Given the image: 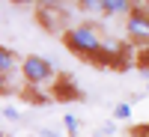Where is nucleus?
Segmentation results:
<instances>
[{
	"label": "nucleus",
	"instance_id": "1",
	"mask_svg": "<svg viewBox=\"0 0 149 137\" xmlns=\"http://www.w3.org/2000/svg\"><path fill=\"white\" fill-rule=\"evenodd\" d=\"M60 39H63V45L69 48L74 57L86 60V63H90V60L102 51V45H104L102 30H98L95 24H74V27H69Z\"/></svg>",
	"mask_w": 149,
	"mask_h": 137
},
{
	"label": "nucleus",
	"instance_id": "2",
	"mask_svg": "<svg viewBox=\"0 0 149 137\" xmlns=\"http://www.w3.org/2000/svg\"><path fill=\"white\" fill-rule=\"evenodd\" d=\"M21 78L27 86H42V83H51L57 81L54 74V63L48 57H39V54H27L21 63Z\"/></svg>",
	"mask_w": 149,
	"mask_h": 137
},
{
	"label": "nucleus",
	"instance_id": "3",
	"mask_svg": "<svg viewBox=\"0 0 149 137\" xmlns=\"http://www.w3.org/2000/svg\"><path fill=\"white\" fill-rule=\"evenodd\" d=\"M33 18H36V24H39L45 33H51V36H63V33L69 30V15H66V9H54V6H39V3H36Z\"/></svg>",
	"mask_w": 149,
	"mask_h": 137
},
{
	"label": "nucleus",
	"instance_id": "4",
	"mask_svg": "<svg viewBox=\"0 0 149 137\" xmlns=\"http://www.w3.org/2000/svg\"><path fill=\"white\" fill-rule=\"evenodd\" d=\"M125 36L131 45L149 48V9H131V15L125 18Z\"/></svg>",
	"mask_w": 149,
	"mask_h": 137
},
{
	"label": "nucleus",
	"instance_id": "5",
	"mask_svg": "<svg viewBox=\"0 0 149 137\" xmlns=\"http://www.w3.org/2000/svg\"><path fill=\"white\" fill-rule=\"evenodd\" d=\"M51 98L69 104V102H84V92L78 90V83H74L72 74H57V81L51 86Z\"/></svg>",
	"mask_w": 149,
	"mask_h": 137
},
{
	"label": "nucleus",
	"instance_id": "6",
	"mask_svg": "<svg viewBox=\"0 0 149 137\" xmlns=\"http://www.w3.org/2000/svg\"><path fill=\"white\" fill-rule=\"evenodd\" d=\"M131 9H134V0H104V6H102V15L104 18H116V15H131Z\"/></svg>",
	"mask_w": 149,
	"mask_h": 137
},
{
	"label": "nucleus",
	"instance_id": "7",
	"mask_svg": "<svg viewBox=\"0 0 149 137\" xmlns=\"http://www.w3.org/2000/svg\"><path fill=\"white\" fill-rule=\"evenodd\" d=\"M21 63H24V60L15 54V51H12V48L9 45H3V48H0V74H3V78H9V72L12 69H21Z\"/></svg>",
	"mask_w": 149,
	"mask_h": 137
},
{
	"label": "nucleus",
	"instance_id": "8",
	"mask_svg": "<svg viewBox=\"0 0 149 137\" xmlns=\"http://www.w3.org/2000/svg\"><path fill=\"white\" fill-rule=\"evenodd\" d=\"M74 6H78L81 12H86V15H102L104 0H74Z\"/></svg>",
	"mask_w": 149,
	"mask_h": 137
},
{
	"label": "nucleus",
	"instance_id": "9",
	"mask_svg": "<svg viewBox=\"0 0 149 137\" xmlns=\"http://www.w3.org/2000/svg\"><path fill=\"white\" fill-rule=\"evenodd\" d=\"M63 125H66L69 137H78V134H81V122H78V116H74V113H66V116H63Z\"/></svg>",
	"mask_w": 149,
	"mask_h": 137
},
{
	"label": "nucleus",
	"instance_id": "10",
	"mask_svg": "<svg viewBox=\"0 0 149 137\" xmlns=\"http://www.w3.org/2000/svg\"><path fill=\"white\" fill-rule=\"evenodd\" d=\"M134 69L137 72H149V48H140L134 54Z\"/></svg>",
	"mask_w": 149,
	"mask_h": 137
},
{
	"label": "nucleus",
	"instance_id": "11",
	"mask_svg": "<svg viewBox=\"0 0 149 137\" xmlns=\"http://www.w3.org/2000/svg\"><path fill=\"white\" fill-rule=\"evenodd\" d=\"M128 116H131V104L128 102H122V104L113 107V119H128Z\"/></svg>",
	"mask_w": 149,
	"mask_h": 137
},
{
	"label": "nucleus",
	"instance_id": "12",
	"mask_svg": "<svg viewBox=\"0 0 149 137\" xmlns=\"http://www.w3.org/2000/svg\"><path fill=\"white\" fill-rule=\"evenodd\" d=\"M128 134L131 137H149V122H143V125H131Z\"/></svg>",
	"mask_w": 149,
	"mask_h": 137
},
{
	"label": "nucleus",
	"instance_id": "13",
	"mask_svg": "<svg viewBox=\"0 0 149 137\" xmlns=\"http://www.w3.org/2000/svg\"><path fill=\"white\" fill-rule=\"evenodd\" d=\"M39 6H54V9H63L66 3H72V0H36Z\"/></svg>",
	"mask_w": 149,
	"mask_h": 137
},
{
	"label": "nucleus",
	"instance_id": "14",
	"mask_svg": "<svg viewBox=\"0 0 149 137\" xmlns=\"http://www.w3.org/2000/svg\"><path fill=\"white\" fill-rule=\"evenodd\" d=\"M3 116H6V119H21V113H18L15 107H3Z\"/></svg>",
	"mask_w": 149,
	"mask_h": 137
},
{
	"label": "nucleus",
	"instance_id": "15",
	"mask_svg": "<svg viewBox=\"0 0 149 137\" xmlns=\"http://www.w3.org/2000/svg\"><path fill=\"white\" fill-rule=\"evenodd\" d=\"M42 134H45V137H60V134H57V131H51V128H45Z\"/></svg>",
	"mask_w": 149,
	"mask_h": 137
},
{
	"label": "nucleus",
	"instance_id": "16",
	"mask_svg": "<svg viewBox=\"0 0 149 137\" xmlns=\"http://www.w3.org/2000/svg\"><path fill=\"white\" fill-rule=\"evenodd\" d=\"M9 3H21L24 6V3H33V0H9Z\"/></svg>",
	"mask_w": 149,
	"mask_h": 137
}]
</instances>
